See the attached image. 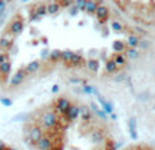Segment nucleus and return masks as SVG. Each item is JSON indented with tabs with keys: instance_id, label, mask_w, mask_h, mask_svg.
I'll return each mask as SVG.
<instances>
[{
	"instance_id": "1",
	"label": "nucleus",
	"mask_w": 155,
	"mask_h": 150,
	"mask_svg": "<svg viewBox=\"0 0 155 150\" xmlns=\"http://www.w3.org/2000/svg\"><path fill=\"white\" fill-rule=\"evenodd\" d=\"M40 123H41V127H42V128L54 130L57 126H59L60 119H59V116L56 115L54 111H45L40 119Z\"/></svg>"
},
{
	"instance_id": "2",
	"label": "nucleus",
	"mask_w": 155,
	"mask_h": 150,
	"mask_svg": "<svg viewBox=\"0 0 155 150\" xmlns=\"http://www.w3.org/2000/svg\"><path fill=\"white\" fill-rule=\"evenodd\" d=\"M44 135H45L44 134V128L41 126H38V124H33V126L29 128V131H27L29 141L33 143V145H37Z\"/></svg>"
},
{
	"instance_id": "3",
	"label": "nucleus",
	"mask_w": 155,
	"mask_h": 150,
	"mask_svg": "<svg viewBox=\"0 0 155 150\" xmlns=\"http://www.w3.org/2000/svg\"><path fill=\"white\" fill-rule=\"evenodd\" d=\"M71 107H72V104H71V101L67 97H60V98H57L56 109H57V112H60L61 115H65V113L70 111Z\"/></svg>"
},
{
	"instance_id": "4",
	"label": "nucleus",
	"mask_w": 155,
	"mask_h": 150,
	"mask_svg": "<svg viewBox=\"0 0 155 150\" xmlns=\"http://www.w3.org/2000/svg\"><path fill=\"white\" fill-rule=\"evenodd\" d=\"M26 78H27L26 70H25V68H19V70L16 71V73L14 74L12 77H11L10 85H11V86H19L25 79H26Z\"/></svg>"
},
{
	"instance_id": "5",
	"label": "nucleus",
	"mask_w": 155,
	"mask_h": 150,
	"mask_svg": "<svg viewBox=\"0 0 155 150\" xmlns=\"http://www.w3.org/2000/svg\"><path fill=\"white\" fill-rule=\"evenodd\" d=\"M25 27V22L22 18H15L10 25V32L12 36H19L22 32H23Z\"/></svg>"
},
{
	"instance_id": "6",
	"label": "nucleus",
	"mask_w": 155,
	"mask_h": 150,
	"mask_svg": "<svg viewBox=\"0 0 155 150\" xmlns=\"http://www.w3.org/2000/svg\"><path fill=\"white\" fill-rule=\"evenodd\" d=\"M53 139H52L51 135H44L42 138L40 139V142L37 143V149L38 150H51L53 148Z\"/></svg>"
},
{
	"instance_id": "7",
	"label": "nucleus",
	"mask_w": 155,
	"mask_h": 150,
	"mask_svg": "<svg viewBox=\"0 0 155 150\" xmlns=\"http://www.w3.org/2000/svg\"><path fill=\"white\" fill-rule=\"evenodd\" d=\"M40 68H41V62L40 60H33V62H30L29 64L25 67V70H26L27 75H30V74H35Z\"/></svg>"
},
{
	"instance_id": "8",
	"label": "nucleus",
	"mask_w": 155,
	"mask_h": 150,
	"mask_svg": "<svg viewBox=\"0 0 155 150\" xmlns=\"http://www.w3.org/2000/svg\"><path fill=\"white\" fill-rule=\"evenodd\" d=\"M95 14H97V18H98L99 21H102V22L106 21V19L109 18V10H107L106 7H104L102 4L98 5V8H97Z\"/></svg>"
},
{
	"instance_id": "9",
	"label": "nucleus",
	"mask_w": 155,
	"mask_h": 150,
	"mask_svg": "<svg viewBox=\"0 0 155 150\" xmlns=\"http://www.w3.org/2000/svg\"><path fill=\"white\" fill-rule=\"evenodd\" d=\"M79 113H80V108L78 107V105H72V107L70 108V111L65 113V116H67L68 121H72L79 116Z\"/></svg>"
},
{
	"instance_id": "10",
	"label": "nucleus",
	"mask_w": 155,
	"mask_h": 150,
	"mask_svg": "<svg viewBox=\"0 0 155 150\" xmlns=\"http://www.w3.org/2000/svg\"><path fill=\"white\" fill-rule=\"evenodd\" d=\"M12 46V38L10 36H3L0 38V48L2 49H10Z\"/></svg>"
},
{
	"instance_id": "11",
	"label": "nucleus",
	"mask_w": 155,
	"mask_h": 150,
	"mask_svg": "<svg viewBox=\"0 0 155 150\" xmlns=\"http://www.w3.org/2000/svg\"><path fill=\"white\" fill-rule=\"evenodd\" d=\"M91 141H93L94 143H99L104 141V132H102V130H94L93 132H91Z\"/></svg>"
},
{
	"instance_id": "12",
	"label": "nucleus",
	"mask_w": 155,
	"mask_h": 150,
	"mask_svg": "<svg viewBox=\"0 0 155 150\" xmlns=\"http://www.w3.org/2000/svg\"><path fill=\"white\" fill-rule=\"evenodd\" d=\"M68 64L71 66V67H79V66H83L84 64V60H83V57L80 56V55H78V53H74V57H72V60H71Z\"/></svg>"
},
{
	"instance_id": "13",
	"label": "nucleus",
	"mask_w": 155,
	"mask_h": 150,
	"mask_svg": "<svg viewBox=\"0 0 155 150\" xmlns=\"http://www.w3.org/2000/svg\"><path fill=\"white\" fill-rule=\"evenodd\" d=\"M80 118L83 119V120H90L91 119V109L87 107V105H83V107H80Z\"/></svg>"
},
{
	"instance_id": "14",
	"label": "nucleus",
	"mask_w": 155,
	"mask_h": 150,
	"mask_svg": "<svg viewBox=\"0 0 155 150\" xmlns=\"http://www.w3.org/2000/svg\"><path fill=\"white\" fill-rule=\"evenodd\" d=\"M127 44L129 45V48H136V46H139V44H140V40H139V37L137 36H135V34H131L128 37V40H127Z\"/></svg>"
},
{
	"instance_id": "15",
	"label": "nucleus",
	"mask_w": 155,
	"mask_h": 150,
	"mask_svg": "<svg viewBox=\"0 0 155 150\" xmlns=\"http://www.w3.org/2000/svg\"><path fill=\"white\" fill-rule=\"evenodd\" d=\"M98 101L101 102V105L104 107V109H105V112H106V113H112V112H113V105L110 104L109 101H106L104 97L99 96V97H98Z\"/></svg>"
},
{
	"instance_id": "16",
	"label": "nucleus",
	"mask_w": 155,
	"mask_h": 150,
	"mask_svg": "<svg viewBox=\"0 0 155 150\" xmlns=\"http://www.w3.org/2000/svg\"><path fill=\"white\" fill-rule=\"evenodd\" d=\"M11 73V60L7 63H3V64H0V74L3 75V77H8Z\"/></svg>"
},
{
	"instance_id": "17",
	"label": "nucleus",
	"mask_w": 155,
	"mask_h": 150,
	"mask_svg": "<svg viewBox=\"0 0 155 150\" xmlns=\"http://www.w3.org/2000/svg\"><path fill=\"white\" fill-rule=\"evenodd\" d=\"M113 62L117 64V67L118 66H123V64H125V62H127V56L123 53H116L114 57H113Z\"/></svg>"
},
{
	"instance_id": "18",
	"label": "nucleus",
	"mask_w": 155,
	"mask_h": 150,
	"mask_svg": "<svg viewBox=\"0 0 155 150\" xmlns=\"http://www.w3.org/2000/svg\"><path fill=\"white\" fill-rule=\"evenodd\" d=\"M60 11V4L59 3H49L46 5V12L48 14H56Z\"/></svg>"
},
{
	"instance_id": "19",
	"label": "nucleus",
	"mask_w": 155,
	"mask_h": 150,
	"mask_svg": "<svg viewBox=\"0 0 155 150\" xmlns=\"http://www.w3.org/2000/svg\"><path fill=\"white\" fill-rule=\"evenodd\" d=\"M98 5L99 4L98 3H95V2H87L86 3V11H87V12H91V14H95Z\"/></svg>"
},
{
	"instance_id": "20",
	"label": "nucleus",
	"mask_w": 155,
	"mask_h": 150,
	"mask_svg": "<svg viewBox=\"0 0 155 150\" xmlns=\"http://www.w3.org/2000/svg\"><path fill=\"white\" fill-rule=\"evenodd\" d=\"M72 57H74V52H71V51H64V52H61V60L64 63H70L71 60H72Z\"/></svg>"
},
{
	"instance_id": "21",
	"label": "nucleus",
	"mask_w": 155,
	"mask_h": 150,
	"mask_svg": "<svg viewBox=\"0 0 155 150\" xmlns=\"http://www.w3.org/2000/svg\"><path fill=\"white\" fill-rule=\"evenodd\" d=\"M86 64H87V68H88V70H90V71H93V73H97V71H98V68H99V63L98 62H97V60H88V62L87 63H86Z\"/></svg>"
},
{
	"instance_id": "22",
	"label": "nucleus",
	"mask_w": 155,
	"mask_h": 150,
	"mask_svg": "<svg viewBox=\"0 0 155 150\" xmlns=\"http://www.w3.org/2000/svg\"><path fill=\"white\" fill-rule=\"evenodd\" d=\"M113 49H114L117 53H123V52L125 51V44L121 43V41H116V43L113 44Z\"/></svg>"
},
{
	"instance_id": "23",
	"label": "nucleus",
	"mask_w": 155,
	"mask_h": 150,
	"mask_svg": "<svg viewBox=\"0 0 155 150\" xmlns=\"http://www.w3.org/2000/svg\"><path fill=\"white\" fill-rule=\"evenodd\" d=\"M116 70H117V64H116V63L113 62V59H112V60H109V62L106 63V71H107L109 74H113Z\"/></svg>"
},
{
	"instance_id": "24",
	"label": "nucleus",
	"mask_w": 155,
	"mask_h": 150,
	"mask_svg": "<svg viewBox=\"0 0 155 150\" xmlns=\"http://www.w3.org/2000/svg\"><path fill=\"white\" fill-rule=\"evenodd\" d=\"M49 59H51L52 62H56V60L61 59V51H57V49L52 51V52H51V55H49Z\"/></svg>"
},
{
	"instance_id": "25",
	"label": "nucleus",
	"mask_w": 155,
	"mask_h": 150,
	"mask_svg": "<svg viewBox=\"0 0 155 150\" xmlns=\"http://www.w3.org/2000/svg\"><path fill=\"white\" fill-rule=\"evenodd\" d=\"M82 90L84 91V93H87V94H98V90H97L94 86H90V85H84Z\"/></svg>"
},
{
	"instance_id": "26",
	"label": "nucleus",
	"mask_w": 155,
	"mask_h": 150,
	"mask_svg": "<svg viewBox=\"0 0 155 150\" xmlns=\"http://www.w3.org/2000/svg\"><path fill=\"white\" fill-rule=\"evenodd\" d=\"M110 26H112V29L116 30V32H121V30H123V25L118 21H112L110 22Z\"/></svg>"
},
{
	"instance_id": "27",
	"label": "nucleus",
	"mask_w": 155,
	"mask_h": 150,
	"mask_svg": "<svg viewBox=\"0 0 155 150\" xmlns=\"http://www.w3.org/2000/svg\"><path fill=\"white\" fill-rule=\"evenodd\" d=\"M127 56L131 57V59H137V57H139V53H137V51H135L134 48H129L128 51H127Z\"/></svg>"
},
{
	"instance_id": "28",
	"label": "nucleus",
	"mask_w": 155,
	"mask_h": 150,
	"mask_svg": "<svg viewBox=\"0 0 155 150\" xmlns=\"http://www.w3.org/2000/svg\"><path fill=\"white\" fill-rule=\"evenodd\" d=\"M34 12L37 14V16H42V15H45V14H46V5H45V4L38 5V10H37V11H34Z\"/></svg>"
},
{
	"instance_id": "29",
	"label": "nucleus",
	"mask_w": 155,
	"mask_h": 150,
	"mask_svg": "<svg viewBox=\"0 0 155 150\" xmlns=\"http://www.w3.org/2000/svg\"><path fill=\"white\" fill-rule=\"evenodd\" d=\"M135 124H136L135 119H131V120H129V130H131V135H132V138H136V131H135Z\"/></svg>"
},
{
	"instance_id": "30",
	"label": "nucleus",
	"mask_w": 155,
	"mask_h": 150,
	"mask_svg": "<svg viewBox=\"0 0 155 150\" xmlns=\"http://www.w3.org/2000/svg\"><path fill=\"white\" fill-rule=\"evenodd\" d=\"M7 62H10V53H7V52H2V53H0V64L7 63Z\"/></svg>"
},
{
	"instance_id": "31",
	"label": "nucleus",
	"mask_w": 155,
	"mask_h": 150,
	"mask_svg": "<svg viewBox=\"0 0 155 150\" xmlns=\"http://www.w3.org/2000/svg\"><path fill=\"white\" fill-rule=\"evenodd\" d=\"M0 102H2L4 107H10V105L12 104V101H11V100H8V98H0Z\"/></svg>"
},
{
	"instance_id": "32",
	"label": "nucleus",
	"mask_w": 155,
	"mask_h": 150,
	"mask_svg": "<svg viewBox=\"0 0 155 150\" xmlns=\"http://www.w3.org/2000/svg\"><path fill=\"white\" fill-rule=\"evenodd\" d=\"M86 3H87V2H83V0L76 2V7L80 8V10H86Z\"/></svg>"
},
{
	"instance_id": "33",
	"label": "nucleus",
	"mask_w": 155,
	"mask_h": 150,
	"mask_svg": "<svg viewBox=\"0 0 155 150\" xmlns=\"http://www.w3.org/2000/svg\"><path fill=\"white\" fill-rule=\"evenodd\" d=\"M105 150H114V143L113 142H106V148H105Z\"/></svg>"
},
{
	"instance_id": "34",
	"label": "nucleus",
	"mask_w": 155,
	"mask_h": 150,
	"mask_svg": "<svg viewBox=\"0 0 155 150\" xmlns=\"http://www.w3.org/2000/svg\"><path fill=\"white\" fill-rule=\"evenodd\" d=\"M140 46H142V48H150V43H148V41H140V44H139Z\"/></svg>"
},
{
	"instance_id": "35",
	"label": "nucleus",
	"mask_w": 155,
	"mask_h": 150,
	"mask_svg": "<svg viewBox=\"0 0 155 150\" xmlns=\"http://www.w3.org/2000/svg\"><path fill=\"white\" fill-rule=\"evenodd\" d=\"M5 2H2V0H0V12H4L5 11Z\"/></svg>"
},
{
	"instance_id": "36",
	"label": "nucleus",
	"mask_w": 155,
	"mask_h": 150,
	"mask_svg": "<svg viewBox=\"0 0 155 150\" xmlns=\"http://www.w3.org/2000/svg\"><path fill=\"white\" fill-rule=\"evenodd\" d=\"M0 150H7V145H5V142L2 139H0Z\"/></svg>"
},
{
	"instance_id": "37",
	"label": "nucleus",
	"mask_w": 155,
	"mask_h": 150,
	"mask_svg": "<svg viewBox=\"0 0 155 150\" xmlns=\"http://www.w3.org/2000/svg\"><path fill=\"white\" fill-rule=\"evenodd\" d=\"M48 53H49L48 51H44V52H41V56H42L44 59H45V57H49V55H48Z\"/></svg>"
},
{
	"instance_id": "38",
	"label": "nucleus",
	"mask_w": 155,
	"mask_h": 150,
	"mask_svg": "<svg viewBox=\"0 0 155 150\" xmlns=\"http://www.w3.org/2000/svg\"><path fill=\"white\" fill-rule=\"evenodd\" d=\"M70 82L71 83H83V80L82 79H71Z\"/></svg>"
},
{
	"instance_id": "39",
	"label": "nucleus",
	"mask_w": 155,
	"mask_h": 150,
	"mask_svg": "<svg viewBox=\"0 0 155 150\" xmlns=\"http://www.w3.org/2000/svg\"><path fill=\"white\" fill-rule=\"evenodd\" d=\"M57 90H59V86H57V85H54V86H53V89H52V91H53V93H56Z\"/></svg>"
},
{
	"instance_id": "40",
	"label": "nucleus",
	"mask_w": 155,
	"mask_h": 150,
	"mask_svg": "<svg viewBox=\"0 0 155 150\" xmlns=\"http://www.w3.org/2000/svg\"><path fill=\"white\" fill-rule=\"evenodd\" d=\"M7 150H16V149H14V148H7Z\"/></svg>"
}]
</instances>
